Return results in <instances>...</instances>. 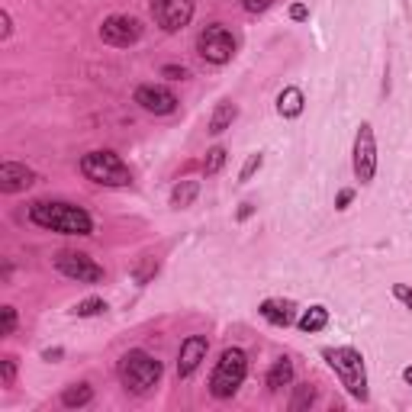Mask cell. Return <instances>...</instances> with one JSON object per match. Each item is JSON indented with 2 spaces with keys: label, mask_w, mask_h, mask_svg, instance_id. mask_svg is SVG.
Wrapping results in <instances>:
<instances>
[{
  "label": "cell",
  "mask_w": 412,
  "mask_h": 412,
  "mask_svg": "<svg viewBox=\"0 0 412 412\" xmlns=\"http://www.w3.org/2000/svg\"><path fill=\"white\" fill-rule=\"evenodd\" d=\"M30 219L49 232H61V236H91L94 219L84 206L61 203V200H36L30 206Z\"/></svg>",
  "instance_id": "1"
},
{
  "label": "cell",
  "mask_w": 412,
  "mask_h": 412,
  "mask_svg": "<svg viewBox=\"0 0 412 412\" xmlns=\"http://www.w3.org/2000/svg\"><path fill=\"white\" fill-rule=\"evenodd\" d=\"M326 361L328 367L338 374L342 387L352 393L354 399L367 403V371H364V358L354 348H326Z\"/></svg>",
  "instance_id": "2"
},
{
  "label": "cell",
  "mask_w": 412,
  "mask_h": 412,
  "mask_svg": "<svg viewBox=\"0 0 412 412\" xmlns=\"http://www.w3.org/2000/svg\"><path fill=\"white\" fill-rule=\"evenodd\" d=\"M120 380L129 393H148L161 380V361H155L142 348H132L120 361Z\"/></svg>",
  "instance_id": "3"
},
{
  "label": "cell",
  "mask_w": 412,
  "mask_h": 412,
  "mask_svg": "<svg viewBox=\"0 0 412 412\" xmlns=\"http://www.w3.org/2000/svg\"><path fill=\"white\" fill-rule=\"evenodd\" d=\"M245 374H248V358H245L242 348H226L219 354L213 367V377H210V393L216 399H229L236 397V390L242 387Z\"/></svg>",
  "instance_id": "4"
},
{
  "label": "cell",
  "mask_w": 412,
  "mask_h": 412,
  "mask_svg": "<svg viewBox=\"0 0 412 412\" xmlns=\"http://www.w3.org/2000/svg\"><path fill=\"white\" fill-rule=\"evenodd\" d=\"M81 174L94 184H103V187H129L132 184L129 168L113 152H87L81 158Z\"/></svg>",
  "instance_id": "5"
},
{
  "label": "cell",
  "mask_w": 412,
  "mask_h": 412,
  "mask_svg": "<svg viewBox=\"0 0 412 412\" xmlns=\"http://www.w3.org/2000/svg\"><path fill=\"white\" fill-rule=\"evenodd\" d=\"M197 52L203 55L206 61H213V65H226V61H232V55H236V36H232L222 23L206 26L197 39Z\"/></svg>",
  "instance_id": "6"
},
{
  "label": "cell",
  "mask_w": 412,
  "mask_h": 412,
  "mask_svg": "<svg viewBox=\"0 0 412 412\" xmlns=\"http://www.w3.org/2000/svg\"><path fill=\"white\" fill-rule=\"evenodd\" d=\"M377 174V139H374V126L361 122L358 136H354V177L361 184H371Z\"/></svg>",
  "instance_id": "7"
},
{
  "label": "cell",
  "mask_w": 412,
  "mask_h": 412,
  "mask_svg": "<svg viewBox=\"0 0 412 412\" xmlns=\"http://www.w3.org/2000/svg\"><path fill=\"white\" fill-rule=\"evenodd\" d=\"M55 267H58V274H65L68 281H77V283H100L107 277L97 261L81 255V252H61L58 258H55Z\"/></svg>",
  "instance_id": "8"
},
{
  "label": "cell",
  "mask_w": 412,
  "mask_h": 412,
  "mask_svg": "<svg viewBox=\"0 0 412 412\" xmlns=\"http://www.w3.org/2000/svg\"><path fill=\"white\" fill-rule=\"evenodd\" d=\"M100 39L107 42V46H116V49H129L136 46L139 39H142V23H139L136 16H107L103 26H100Z\"/></svg>",
  "instance_id": "9"
},
{
  "label": "cell",
  "mask_w": 412,
  "mask_h": 412,
  "mask_svg": "<svg viewBox=\"0 0 412 412\" xmlns=\"http://www.w3.org/2000/svg\"><path fill=\"white\" fill-rule=\"evenodd\" d=\"M152 16L165 32H177L193 20V0H152Z\"/></svg>",
  "instance_id": "10"
},
{
  "label": "cell",
  "mask_w": 412,
  "mask_h": 412,
  "mask_svg": "<svg viewBox=\"0 0 412 412\" xmlns=\"http://www.w3.org/2000/svg\"><path fill=\"white\" fill-rule=\"evenodd\" d=\"M136 103L146 113H155V116H168L177 110V97L161 84H142L136 87Z\"/></svg>",
  "instance_id": "11"
},
{
  "label": "cell",
  "mask_w": 412,
  "mask_h": 412,
  "mask_svg": "<svg viewBox=\"0 0 412 412\" xmlns=\"http://www.w3.org/2000/svg\"><path fill=\"white\" fill-rule=\"evenodd\" d=\"M206 352H210V342H206L203 335L184 338L181 354H177V377H181V380H187V377L197 374V367L206 361Z\"/></svg>",
  "instance_id": "12"
},
{
  "label": "cell",
  "mask_w": 412,
  "mask_h": 412,
  "mask_svg": "<svg viewBox=\"0 0 412 412\" xmlns=\"http://www.w3.org/2000/svg\"><path fill=\"white\" fill-rule=\"evenodd\" d=\"M36 184V171L20 165V161H4L0 165V191L4 193H20V191H30Z\"/></svg>",
  "instance_id": "13"
},
{
  "label": "cell",
  "mask_w": 412,
  "mask_h": 412,
  "mask_svg": "<svg viewBox=\"0 0 412 412\" xmlns=\"http://www.w3.org/2000/svg\"><path fill=\"white\" fill-rule=\"evenodd\" d=\"M258 313H261V319H267L277 328H287L297 322V306H293L290 300H264V303L258 306Z\"/></svg>",
  "instance_id": "14"
},
{
  "label": "cell",
  "mask_w": 412,
  "mask_h": 412,
  "mask_svg": "<svg viewBox=\"0 0 412 412\" xmlns=\"http://www.w3.org/2000/svg\"><path fill=\"white\" fill-rule=\"evenodd\" d=\"M303 107H306V97L300 87H287V91L277 97V113H281L283 120H297V116L303 113Z\"/></svg>",
  "instance_id": "15"
},
{
  "label": "cell",
  "mask_w": 412,
  "mask_h": 412,
  "mask_svg": "<svg viewBox=\"0 0 412 412\" xmlns=\"http://www.w3.org/2000/svg\"><path fill=\"white\" fill-rule=\"evenodd\" d=\"M238 116V107L236 103H229V100H222L219 107L213 110V116H210V132L213 136H222L226 129H232V122H236Z\"/></svg>",
  "instance_id": "16"
},
{
  "label": "cell",
  "mask_w": 412,
  "mask_h": 412,
  "mask_svg": "<svg viewBox=\"0 0 412 412\" xmlns=\"http://www.w3.org/2000/svg\"><path fill=\"white\" fill-rule=\"evenodd\" d=\"M200 197V181H177L171 191V206L174 210H187L193 206V200Z\"/></svg>",
  "instance_id": "17"
},
{
  "label": "cell",
  "mask_w": 412,
  "mask_h": 412,
  "mask_svg": "<svg viewBox=\"0 0 412 412\" xmlns=\"http://www.w3.org/2000/svg\"><path fill=\"white\" fill-rule=\"evenodd\" d=\"M91 399H94L91 383H75V387H68L61 393V406L65 409H84V406H91Z\"/></svg>",
  "instance_id": "18"
},
{
  "label": "cell",
  "mask_w": 412,
  "mask_h": 412,
  "mask_svg": "<svg viewBox=\"0 0 412 412\" xmlns=\"http://www.w3.org/2000/svg\"><path fill=\"white\" fill-rule=\"evenodd\" d=\"M293 383V364L287 358L274 361V367L267 371V387L271 390H283V387H290Z\"/></svg>",
  "instance_id": "19"
},
{
  "label": "cell",
  "mask_w": 412,
  "mask_h": 412,
  "mask_svg": "<svg viewBox=\"0 0 412 412\" xmlns=\"http://www.w3.org/2000/svg\"><path fill=\"white\" fill-rule=\"evenodd\" d=\"M326 326H328V309L326 306H309V309L300 316V328L309 332V335H313V332H322Z\"/></svg>",
  "instance_id": "20"
},
{
  "label": "cell",
  "mask_w": 412,
  "mask_h": 412,
  "mask_svg": "<svg viewBox=\"0 0 412 412\" xmlns=\"http://www.w3.org/2000/svg\"><path fill=\"white\" fill-rule=\"evenodd\" d=\"M100 313H107V303H103L100 297H87V300H81V303L75 306L77 319H91V316H100Z\"/></svg>",
  "instance_id": "21"
},
{
  "label": "cell",
  "mask_w": 412,
  "mask_h": 412,
  "mask_svg": "<svg viewBox=\"0 0 412 412\" xmlns=\"http://www.w3.org/2000/svg\"><path fill=\"white\" fill-rule=\"evenodd\" d=\"M313 403H316V387H309V383H300L297 393H293V399H290V409L300 412V409H309Z\"/></svg>",
  "instance_id": "22"
},
{
  "label": "cell",
  "mask_w": 412,
  "mask_h": 412,
  "mask_svg": "<svg viewBox=\"0 0 412 412\" xmlns=\"http://www.w3.org/2000/svg\"><path fill=\"white\" fill-rule=\"evenodd\" d=\"M222 165H226V148H222V146L210 148V152H206V161H203V174H206V177L219 174Z\"/></svg>",
  "instance_id": "23"
},
{
  "label": "cell",
  "mask_w": 412,
  "mask_h": 412,
  "mask_svg": "<svg viewBox=\"0 0 412 412\" xmlns=\"http://www.w3.org/2000/svg\"><path fill=\"white\" fill-rule=\"evenodd\" d=\"M155 274H158V261H155L152 255H146V258L139 261L136 271H132V281H136V283H148Z\"/></svg>",
  "instance_id": "24"
},
{
  "label": "cell",
  "mask_w": 412,
  "mask_h": 412,
  "mask_svg": "<svg viewBox=\"0 0 412 412\" xmlns=\"http://www.w3.org/2000/svg\"><path fill=\"white\" fill-rule=\"evenodd\" d=\"M261 165H264V155H261V152L248 155V161L242 165V174H238V181H242V184H248V181H252V177L261 171Z\"/></svg>",
  "instance_id": "25"
},
{
  "label": "cell",
  "mask_w": 412,
  "mask_h": 412,
  "mask_svg": "<svg viewBox=\"0 0 412 412\" xmlns=\"http://www.w3.org/2000/svg\"><path fill=\"white\" fill-rule=\"evenodd\" d=\"M0 383H4L7 390L16 383V358L13 354H7V358L0 361Z\"/></svg>",
  "instance_id": "26"
},
{
  "label": "cell",
  "mask_w": 412,
  "mask_h": 412,
  "mask_svg": "<svg viewBox=\"0 0 412 412\" xmlns=\"http://www.w3.org/2000/svg\"><path fill=\"white\" fill-rule=\"evenodd\" d=\"M0 316H4V328H0V335H4V338L13 335V332H16V309H13V306H4V309H0Z\"/></svg>",
  "instance_id": "27"
},
{
  "label": "cell",
  "mask_w": 412,
  "mask_h": 412,
  "mask_svg": "<svg viewBox=\"0 0 412 412\" xmlns=\"http://www.w3.org/2000/svg\"><path fill=\"white\" fill-rule=\"evenodd\" d=\"M393 297H397L406 309H412V287H406V283H393Z\"/></svg>",
  "instance_id": "28"
},
{
  "label": "cell",
  "mask_w": 412,
  "mask_h": 412,
  "mask_svg": "<svg viewBox=\"0 0 412 412\" xmlns=\"http://www.w3.org/2000/svg\"><path fill=\"white\" fill-rule=\"evenodd\" d=\"M161 75L168 77V81H184V77H191V75H187V68H181V65H165V68H161Z\"/></svg>",
  "instance_id": "29"
},
{
  "label": "cell",
  "mask_w": 412,
  "mask_h": 412,
  "mask_svg": "<svg viewBox=\"0 0 412 412\" xmlns=\"http://www.w3.org/2000/svg\"><path fill=\"white\" fill-rule=\"evenodd\" d=\"M271 4H274V0H242V7L248 10V13H264Z\"/></svg>",
  "instance_id": "30"
},
{
  "label": "cell",
  "mask_w": 412,
  "mask_h": 412,
  "mask_svg": "<svg viewBox=\"0 0 412 412\" xmlns=\"http://www.w3.org/2000/svg\"><path fill=\"white\" fill-rule=\"evenodd\" d=\"M0 23H4V30H0V39H10V36H13V20H10V10H4V13H0Z\"/></svg>",
  "instance_id": "31"
},
{
  "label": "cell",
  "mask_w": 412,
  "mask_h": 412,
  "mask_svg": "<svg viewBox=\"0 0 412 412\" xmlns=\"http://www.w3.org/2000/svg\"><path fill=\"white\" fill-rule=\"evenodd\" d=\"M352 200H354V191H338L335 210H348V206H352Z\"/></svg>",
  "instance_id": "32"
},
{
  "label": "cell",
  "mask_w": 412,
  "mask_h": 412,
  "mask_svg": "<svg viewBox=\"0 0 412 412\" xmlns=\"http://www.w3.org/2000/svg\"><path fill=\"white\" fill-rule=\"evenodd\" d=\"M306 16H309V10H306V4H293V7H290V20H297V23H303Z\"/></svg>",
  "instance_id": "33"
},
{
  "label": "cell",
  "mask_w": 412,
  "mask_h": 412,
  "mask_svg": "<svg viewBox=\"0 0 412 412\" xmlns=\"http://www.w3.org/2000/svg\"><path fill=\"white\" fill-rule=\"evenodd\" d=\"M61 354H65L61 348H49V352H42V358H46V361H52V364H55V361H61Z\"/></svg>",
  "instance_id": "34"
},
{
  "label": "cell",
  "mask_w": 412,
  "mask_h": 412,
  "mask_svg": "<svg viewBox=\"0 0 412 412\" xmlns=\"http://www.w3.org/2000/svg\"><path fill=\"white\" fill-rule=\"evenodd\" d=\"M252 213H255V206L252 203H242V210H238V219H248Z\"/></svg>",
  "instance_id": "35"
},
{
  "label": "cell",
  "mask_w": 412,
  "mask_h": 412,
  "mask_svg": "<svg viewBox=\"0 0 412 412\" xmlns=\"http://www.w3.org/2000/svg\"><path fill=\"white\" fill-rule=\"evenodd\" d=\"M403 380L412 387V364H409V367H403Z\"/></svg>",
  "instance_id": "36"
}]
</instances>
